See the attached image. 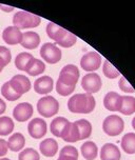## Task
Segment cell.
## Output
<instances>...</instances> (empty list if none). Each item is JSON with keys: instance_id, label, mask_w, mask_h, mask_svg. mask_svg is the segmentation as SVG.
<instances>
[{"instance_id": "4316f807", "label": "cell", "mask_w": 135, "mask_h": 160, "mask_svg": "<svg viewBox=\"0 0 135 160\" xmlns=\"http://www.w3.org/2000/svg\"><path fill=\"white\" fill-rule=\"evenodd\" d=\"M33 58H34L33 55H31L30 53H27V52L19 53L18 55L16 56V59H15L16 68H18L19 71L25 72V70H27L29 63H30V61Z\"/></svg>"}, {"instance_id": "5b68a950", "label": "cell", "mask_w": 135, "mask_h": 160, "mask_svg": "<svg viewBox=\"0 0 135 160\" xmlns=\"http://www.w3.org/2000/svg\"><path fill=\"white\" fill-rule=\"evenodd\" d=\"M125 128V122L118 115H110L106 117L102 122V130L108 136L114 137L122 133Z\"/></svg>"}, {"instance_id": "74e56055", "label": "cell", "mask_w": 135, "mask_h": 160, "mask_svg": "<svg viewBox=\"0 0 135 160\" xmlns=\"http://www.w3.org/2000/svg\"><path fill=\"white\" fill-rule=\"evenodd\" d=\"M0 10L3 11V12H5V13H11L12 11H14V8L13 7H8V5H4V4H1Z\"/></svg>"}, {"instance_id": "3957f363", "label": "cell", "mask_w": 135, "mask_h": 160, "mask_svg": "<svg viewBox=\"0 0 135 160\" xmlns=\"http://www.w3.org/2000/svg\"><path fill=\"white\" fill-rule=\"evenodd\" d=\"M40 22H41V18L39 16L27 11H18L13 17L14 27L18 28L19 30L37 28Z\"/></svg>"}, {"instance_id": "d6a6232c", "label": "cell", "mask_w": 135, "mask_h": 160, "mask_svg": "<svg viewBox=\"0 0 135 160\" xmlns=\"http://www.w3.org/2000/svg\"><path fill=\"white\" fill-rule=\"evenodd\" d=\"M76 41H77V37L74 35L73 33H71V32H69V31H68L67 35L64 37V39H62L60 42H58L57 44H58L59 47H61V48H69L73 47V45L76 43Z\"/></svg>"}, {"instance_id": "277c9868", "label": "cell", "mask_w": 135, "mask_h": 160, "mask_svg": "<svg viewBox=\"0 0 135 160\" xmlns=\"http://www.w3.org/2000/svg\"><path fill=\"white\" fill-rule=\"evenodd\" d=\"M37 111L42 117L50 118L59 111V102L53 96H44L37 102Z\"/></svg>"}, {"instance_id": "60d3db41", "label": "cell", "mask_w": 135, "mask_h": 160, "mask_svg": "<svg viewBox=\"0 0 135 160\" xmlns=\"http://www.w3.org/2000/svg\"><path fill=\"white\" fill-rule=\"evenodd\" d=\"M0 160H11V159H8V158H5V157H2V158H0Z\"/></svg>"}, {"instance_id": "5bb4252c", "label": "cell", "mask_w": 135, "mask_h": 160, "mask_svg": "<svg viewBox=\"0 0 135 160\" xmlns=\"http://www.w3.org/2000/svg\"><path fill=\"white\" fill-rule=\"evenodd\" d=\"M122 96L116 92H109L103 98V107L111 112H119Z\"/></svg>"}, {"instance_id": "b9f144b4", "label": "cell", "mask_w": 135, "mask_h": 160, "mask_svg": "<svg viewBox=\"0 0 135 160\" xmlns=\"http://www.w3.org/2000/svg\"><path fill=\"white\" fill-rule=\"evenodd\" d=\"M0 7H1V4H0Z\"/></svg>"}, {"instance_id": "7c38bea8", "label": "cell", "mask_w": 135, "mask_h": 160, "mask_svg": "<svg viewBox=\"0 0 135 160\" xmlns=\"http://www.w3.org/2000/svg\"><path fill=\"white\" fill-rule=\"evenodd\" d=\"M54 81L50 76H42L34 82V91L40 95H47L53 91Z\"/></svg>"}, {"instance_id": "8d00e7d4", "label": "cell", "mask_w": 135, "mask_h": 160, "mask_svg": "<svg viewBox=\"0 0 135 160\" xmlns=\"http://www.w3.org/2000/svg\"><path fill=\"white\" fill-rule=\"evenodd\" d=\"M5 110H7V104L2 100V98H0V115H2L5 112Z\"/></svg>"}, {"instance_id": "d4e9b609", "label": "cell", "mask_w": 135, "mask_h": 160, "mask_svg": "<svg viewBox=\"0 0 135 160\" xmlns=\"http://www.w3.org/2000/svg\"><path fill=\"white\" fill-rule=\"evenodd\" d=\"M122 148L127 154H135V133H127L122 139Z\"/></svg>"}, {"instance_id": "836d02e7", "label": "cell", "mask_w": 135, "mask_h": 160, "mask_svg": "<svg viewBox=\"0 0 135 160\" xmlns=\"http://www.w3.org/2000/svg\"><path fill=\"white\" fill-rule=\"evenodd\" d=\"M11 59H12L11 51L8 50V48L0 45V62L2 63V65H3V67H7V65L11 62Z\"/></svg>"}, {"instance_id": "52a82bcc", "label": "cell", "mask_w": 135, "mask_h": 160, "mask_svg": "<svg viewBox=\"0 0 135 160\" xmlns=\"http://www.w3.org/2000/svg\"><path fill=\"white\" fill-rule=\"evenodd\" d=\"M81 87L88 94H94L100 91L102 87L101 78L96 73H88L82 77Z\"/></svg>"}, {"instance_id": "4dcf8cb0", "label": "cell", "mask_w": 135, "mask_h": 160, "mask_svg": "<svg viewBox=\"0 0 135 160\" xmlns=\"http://www.w3.org/2000/svg\"><path fill=\"white\" fill-rule=\"evenodd\" d=\"M102 72H103V75L109 79H115L120 75L119 71L116 70V68H114V65L112 64L109 60H105V61H103Z\"/></svg>"}, {"instance_id": "7402d4cb", "label": "cell", "mask_w": 135, "mask_h": 160, "mask_svg": "<svg viewBox=\"0 0 135 160\" xmlns=\"http://www.w3.org/2000/svg\"><path fill=\"white\" fill-rule=\"evenodd\" d=\"M80 151L86 160H94L98 155V148L93 141H86L80 147Z\"/></svg>"}, {"instance_id": "e575fe53", "label": "cell", "mask_w": 135, "mask_h": 160, "mask_svg": "<svg viewBox=\"0 0 135 160\" xmlns=\"http://www.w3.org/2000/svg\"><path fill=\"white\" fill-rule=\"evenodd\" d=\"M118 87L120 90L125 93H134L135 92V90L132 88V85L129 83V81L123 76L120 77V80L118 82Z\"/></svg>"}, {"instance_id": "d6986e66", "label": "cell", "mask_w": 135, "mask_h": 160, "mask_svg": "<svg viewBox=\"0 0 135 160\" xmlns=\"http://www.w3.org/2000/svg\"><path fill=\"white\" fill-rule=\"evenodd\" d=\"M69 120L65 117H56L52 120L51 124H50V130L51 133L53 134L55 137H59L61 138L62 134H64L65 128L69 124Z\"/></svg>"}, {"instance_id": "4fadbf2b", "label": "cell", "mask_w": 135, "mask_h": 160, "mask_svg": "<svg viewBox=\"0 0 135 160\" xmlns=\"http://www.w3.org/2000/svg\"><path fill=\"white\" fill-rule=\"evenodd\" d=\"M2 38L4 42L10 45H16L21 42L22 39V33L18 28L16 27H8L4 28L2 33Z\"/></svg>"}, {"instance_id": "44dd1931", "label": "cell", "mask_w": 135, "mask_h": 160, "mask_svg": "<svg viewBox=\"0 0 135 160\" xmlns=\"http://www.w3.org/2000/svg\"><path fill=\"white\" fill-rule=\"evenodd\" d=\"M25 145V138L21 133H14L8 139V150L12 152H20Z\"/></svg>"}, {"instance_id": "ac0fdd59", "label": "cell", "mask_w": 135, "mask_h": 160, "mask_svg": "<svg viewBox=\"0 0 135 160\" xmlns=\"http://www.w3.org/2000/svg\"><path fill=\"white\" fill-rule=\"evenodd\" d=\"M68 31L65 28L59 27L54 22H49L47 25V34L51 39H53L56 43L61 41L64 37L67 35Z\"/></svg>"}, {"instance_id": "484cf974", "label": "cell", "mask_w": 135, "mask_h": 160, "mask_svg": "<svg viewBox=\"0 0 135 160\" xmlns=\"http://www.w3.org/2000/svg\"><path fill=\"white\" fill-rule=\"evenodd\" d=\"M57 160H78V151L73 145H65L61 148Z\"/></svg>"}, {"instance_id": "f35d334b", "label": "cell", "mask_w": 135, "mask_h": 160, "mask_svg": "<svg viewBox=\"0 0 135 160\" xmlns=\"http://www.w3.org/2000/svg\"><path fill=\"white\" fill-rule=\"evenodd\" d=\"M132 128H133L134 130H135V117H134L133 119H132Z\"/></svg>"}, {"instance_id": "8fae6325", "label": "cell", "mask_w": 135, "mask_h": 160, "mask_svg": "<svg viewBox=\"0 0 135 160\" xmlns=\"http://www.w3.org/2000/svg\"><path fill=\"white\" fill-rule=\"evenodd\" d=\"M34 113L33 105L29 102H21L13 110V116L18 122H25L32 117Z\"/></svg>"}, {"instance_id": "d590c367", "label": "cell", "mask_w": 135, "mask_h": 160, "mask_svg": "<svg viewBox=\"0 0 135 160\" xmlns=\"http://www.w3.org/2000/svg\"><path fill=\"white\" fill-rule=\"evenodd\" d=\"M8 141L3 139H0V157H3L8 154Z\"/></svg>"}, {"instance_id": "f546056e", "label": "cell", "mask_w": 135, "mask_h": 160, "mask_svg": "<svg viewBox=\"0 0 135 160\" xmlns=\"http://www.w3.org/2000/svg\"><path fill=\"white\" fill-rule=\"evenodd\" d=\"M1 94L5 99L8 100V101H16V100H18L20 97H21V95H19L18 93H16L15 91L13 90V88L10 85L8 81H7L2 85Z\"/></svg>"}, {"instance_id": "1f68e13d", "label": "cell", "mask_w": 135, "mask_h": 160, "mask_svg": "<svg viewBox=\"0 0 135 160\" xmlns=\"http://www.w3.org/2000/svg\"><path fill=\"white\" fill-rule=\"evenodd\" d=\"M40 156L39 153L32 148H28L22 150L19 153L18 160H39Z\"/></svg>"}, {"instance_id": "f1b7e54d", "label": "cell", "mask_w": 135, "mask_h": 160, "mask_svg": "<svg viewBox=\"0 0 135 160\" xmlns=\"http://www.w3.org/2000/svg\"><path fill=\"white\" fill-rule=\"evenodd\" d=\"M15 124L12 118L8 116L0 117V136H8L14 131Z\"/></svg>"}, {"instance_id": "ffe728a7", "label": "cell", "mask_w": 135, "mask_h": 160, "mask_svg": "<svg viewBox=\"0 0 135 160\" xmlns=\"http://www.w3.org/2000/svg\"><path fill=\"white\" fill-rule=\"evenodd\" d=\"M61 138L65 140V142H76L79 141L80 139V133L77 128L76 122H69V124L65 128L64 134H62Z\"/></svg>"}, {"instance_id": "e0dca14e", "label": "cell", "mask_w": 135, "mask_h": 160, "mask_svg": "<svg viewBox=\"0 0 135 160\" xmlns=\"http://www.w3.org/2000/svg\"><path fill=\"white\" fill-rule=\"evenodd\" d=\"M39 150L40 153L45 157H54L58 152V143L55 139L47 138L40 142Z\"/></svg>"}, {"instance_id": "9c48e42d", "label": "cell", "mask_w": 135, "mask_h": 160, "mask_svg": "<svg viewBox=\"0 0 135 160\" xmlns=\"http://www.w3.org/2000/svg\"><path fill=\"white\" fill-rule=\"evenodd\" d=\"M47 131V122L41 118H34L28 124V132L34 139H41L45 136Z\"/></svg>"}, {"instance_id": "83f0119b", "label": "cell", "mask_w": 135, "mask_h": 160, "mask_svg": "<svg viewBox=\"0 0 135 160\" xmlns=\"http://www.w3.org/2000/svg\"><path fill=\"white\" fill-rule=\"evenodd\" d=\"M76 124H77V128L79 130V133H80V139L81 140H85V139H88L89 137L91 136L92 134V124L91 122L89 121L87 119H79L77 120Z\"/></svg>"}, {"instance_id": "8992f818", "label": "cell", "mask_w": 135, "mask_h": 160, "mask_svg": "<svg viewBox=\"0 0 135 160\" xmlns=\"http://www.w3.org/2000/svg\"><path fill=\"white\" fill-rule=\"evenodd\" d=\"M40 56L45 62L50 64H55L61 60L62 53L61 50L56 44L47 42L40 48Z\"/></svg>"}, {"instance_id": "2e32d148", "label": "cell", "mask_w": 135, "mask_h": 160, "mask_svg": "<svg viewBox=\"0 0 135 160\" xmlns=\"http://www.w3.org/2000/svg\"><path fill=\"white\" fill-rule=\"evenodd\" d=\"M20 44L22 45V48H28V50H34L38 48L40 44V36L36 32H32V31L22 33V39Z\"/></svg>"}, {"instance_id": "cb8c5ba5", "label": "cell", "mask_w": 135, "mask_h": 160, "mask_svg": "<svg viewBox=\"0 0 135 160\" xmlns=\"http://www.w3.org/2000/svg\"><path fill=\"white\" fill-rule=\"evenodd\" d=\"M45 71V64L44 62H42L41 60L37 59V58H33L29 63L27 70H25V73H28L30 76H37L42 74Z\"/></svg>"}, {"instance_id": "ab89813d", "label": "cell", "mask_w": 135, "mask_h": 160, "mask_svg": "<svg viewBox=\"0 0 135 160\" xmlns=\"http://www.w3.org/2000/svg\"><path fill=\"white\" fill-rule=\"evenodd\" d=\"M3 65H2V63H1V62H0V73H1L2 72V70H3Z\"/></svg>"}, {"instance_id": "7a4b0ae2", "label": "cell", "mask_w": 135, "mask_h": 160, "mask_svg": "<svg viewBox=\"0 0 135 160\" xmlns=\"http://www.w3.org/2000/svg\"><path fill=\"white\" fill-rule=\"evenodd\" d=\"M96 101L91 94H76L68 101V108L74 114H90L95 110Z\"/></svg>"}, {"instance_id": "9a60e30c", "label": "cell", "mask_w": 135, "mask_h": 160, "mask_svg": "<svg viewBox=\"0 0 135 160\" xmlns=\"http://www.w3.org/2000/svg\"><path fill=\"white\" fill-rule=\"evenodd\" d=\"M122 154L117 145L113 143H106L100 150V159L101 160H120Z\"/></svg>"}, {"instance_id": "603a6c76", "label": "cell", "mask_w": 135, "mask_h": 160, "mask_svg": "<svg viewBox=\"0 0 135 160\" xmlns=\"http://www.w3.org/2000/svg\"><path fill=\"white\" fill-rule=\"evenodd\" d=\"M119 112L122 115H132L135 113V98L132 96H122V105Z\"/></svg>"}, {"instance_id": "6da1fadb", "label": "cell", "mask_w": 135, "mask_h": 160, "mask_svg": "<svg viewBox=\"0 0 135 160\" xmlns=\"http://www.w3.org/2000/svg\"><path fill=\"white\" fill-rule=\"evenodd\" d=\"M80 73L76 65L67 64L60 71L58 80L56 82V91L61 96H69L75 90Z\"/></svg>"}, {"instance_id": "30bf717a", "label": "cell", "mask_w": 135, "mask_h": 160, "mask_svg": "<svg viewBox=\"0 0 135 160\" xmlns=\"http://www.w3.org/2000/svg\"><path fill=\"white\" fill-rule=\"evenodd\" d=\"M11 87L16 93L19 95H23V94L28 93L31 90V81L27 76L22 75V74H18L15 75L12 79L8 81Z\"/></svg>"}, {"instance_id": "ba28073f", "label": "cell", "mask_w": 135, "mask_h": 160, "mask_svg": "<svg viewBox=\"0 0 135 160\" xmlns=\"http://www.w3.org/2000/svg\"><path fill=\"white\" fill-rule=\"evenodd\" d=\"M101 65V56L97 52H88L80 59V67L86 72H95Z\"/></svg>"}]
</instances>
